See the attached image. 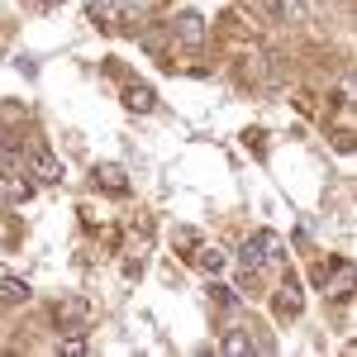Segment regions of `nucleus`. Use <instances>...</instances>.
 <instances>
[{"label":"nucleus","instance_id":"1","mask_svg":"<svg viewBox=\"0 0 357 357\" xmlns=\"http://www.w3.org/2000/svg\"><path fill=\"white\" fill-rule=\"evenodd\" d=\"M238 257H243L248 272H257V267H267V262H281V238H276L272 229H262V234H252V238L243 243Z\"/></svg>","mask_w":357,"mask_h":357},{"label":"nucleus","instance_id":"2","mask_svg":"<svg viewBox=\"0 0 357 357\" xmlns=\"http://www.w3.org/2000/svg\"><path fill=\"white\" fill-rule=\"evenodd\" d=\"M53 319L62 333H86V324H91V301H82V296H67V301L53 305Z\"/></svg>","mask_w":357,"mask_h":357},{"label":"nucleus","instance_id":"3","mask_svg":"<svg viewBox=\"0 0 357 357\" xmlns=\"http://www.w3.org/2000/svg\"><path fill=\"white\" fill-rule=\"evenodd\" d=\"M172 38H176L186 53H200V48H205V20H200L195 10H181L176 24H172Z\"/></svg>","mask_w":357,"mask_h":357},{"label":"nucleus","instance_id":"4","mask_svg":"<svg viewBox=\"0 0 357 357\" xmlns=\"http://www.w3.org/2000/svg\"><path fill=\"white\" fill-rule=\"evenodd\" d=\"M96 181H100L110 195H129V176H124V167H114V162L96 167Z\"/></svg>","mask_w":357,"mask_h":357},{"label":"nucleus","instance_id":"5","mask_svg":"<svg viewBox=\"0 0 357 357\" xmlns=\"http://www.w3.org/2000/svg\"><path fill=\"white\" fill-rule=\"evenodd\" d=\"M301 310H305L301 286H296V281H286V286H281V296H276V314H281V319H296Z\"/></svg>","mask_w":357,"mask_h":357},{"label":"nucleus","instance_id":"6","mask_svg":"<svg viewBox=\"0 0 357 357\" xmlns=\"http://www.w3.org/2000/svg\"><path fill=\"white\" fill-rule=\"evenodd\" d=\"M33 176H38V181H48V186L62 181V167H57V158L48 153V148H33Z\"/></svg>","mask_w":357,"mask_h":357},{"label":"nucleus","instance_id":"7","mask_svg":"<svg viewBox=\"0 0 357 357\" xmlns=\"http://www.w3.org/2000/svg\"><path fill=\"white\" fill-rule=\"evenodd\" d=\"M124 105H129L134 114H148L153 105H158V96H153V86H129V91H124Z\"/></svg>","mask_w":357,"mask_h":357},{"label":"nucleus","instance_id":"8","mask_svg":"<svg viewBox=\"0 0 357 357\" xmlns=\"http://www.w3.org/2000/svg\"><path fill=\"white\" fill-rule=\"evenodd\" d=\"M29 296H33V291H29V281H15V276H10V281H0V301H5V305H29Z\"/></svg>","mask_w":357,"mask_h":357},{"label":"nucleus","instance_id":"9","mask_svg":"<svg viewBox=\"0 0 357 357\" xmlns=\"http://www.w3.org/2000/svg\"><path fill=\"white\" fill-rule=\"evenodd\" d=\"M220 348H224V353H234V357H238V353H252V333H248V329H229Z\"/></svg>","mask_w":357,"mask_h":357},{"label":"nucleus","instance_id":"10","mask_svg":"<svg viewBox=\"0 0 357 357\" xmlns=\"http://www.w3.org/2000/svg\"><path fill=\"white\" fill-rule=\"evenodd\" d=\"M195 262H200V272L220 276V272H224V262H229V257H224V248H200V257H195Z\"/></svg>","mask_w":357,"mask_h":357},{"label":"nucleus","instance_id":"11","mask_svg":"<svg viewBox=\"0 0 357 357\" xmlns=\"http://www.w3.org/2000/svg\"><path fill=\"white\" fill-rule=\"evenodd\" d=\"M114 15V0H91V20H110Z\"/></svg>","mask_w":357,"mask_h":357},{"label":"nucleus","instance_id":"12","mask_svg":"<svg viewBox=\"0 0 357 357\" xmlns=\"http://www.w3.org/2000/svg\"><path fill=\"white\" fill-rule=\"evenodd\" d=\"M62 353H86V338L82 333H67V338H62Z\"/></svg>","mask_w":357,"mask_h":357},{"label":"nucleus","instance_id":"13","mask_svg":"<svg viewBox=\"0 0 357 357\" xmlns=\"http://www.w3.org/2000/svg\"><path fill=\"white\" fill-rule=\"evenodd\" d=\"M43 5H62V0H43Z\"/></svg>","mask_w":357,"mask_h":357}]
</instances>
